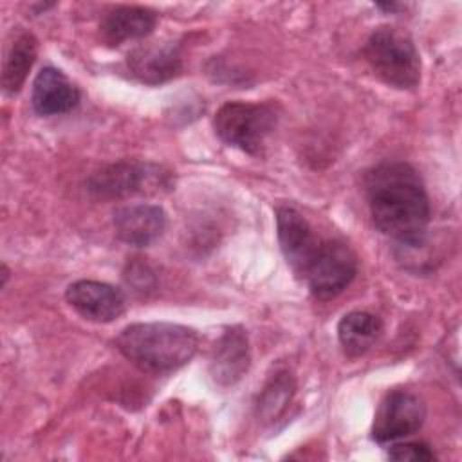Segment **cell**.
<instances>
[{
    "instance_id": "9",
    "label": "cell",
    "mask_w": 462,
    "mask_h": 462,
    "mask_svg": "<svg viewBox=\"0 0 462 462\" xmlns=\"http://www.w3.org/2000/svg\"><path fill=\"white\" fill-rule=\"evenodd\" d=\"M65 300L79 316L94 323H110L126 309L123 292L97 280H78L70 283L65 291Z\"/></svg>"
},
{
    "instance_id": "18",
    "label": "cell",
    "mask_w": 462,
    "mask_h": 462,
    "mask_svg": "<svg viewBox=\"0 0 462 462\" xmlns=\"http://www.w3.org/2000/svg\"><path fill=\"white\" fill-rule=\"evenodd\" d=\"M388 457L392 460H411V462H428L435 458L433 449L426 442H397L390 446Z\"/></svg>"
},
{
    "instance_id": "5",
    "label": "cell",
    "mask_w": 462,
    "mask_h": 462,
    "mask_svg": "<svg viewBox=\"0 0 462 462\" xmlns=\"http://www.w3.org/2000/svg\"><path fill=\"white\" fill-rule=\"evenodd\" d=\"M171 171L143 161H119L94 171L87 188L99 199H126L134 195H155L171 189Z\"/></svg>"
},
{
    "instance_id": "6",
    "label": "cell",
    "mask_w": 462,
    "mask_h": 462,
    "mask_svg": "<svg viewBox=\"0 0 462 462\" xmlns=\"http://www.w3.org/2000/svg\"><path fill=\"white\" fill-rule=\"evenodd\" d=\"M357 258L354 251L341 240H321L314 258L310 260L303 280L318 300H332L341 294L356 278Z\"/></svg>"
},
{
    "instance_id": "15",
    "label": "cell",
    "mask_w": 462,
    "mask_h": 462,
    "mask_svg": "<svg viewBox=\"0 0 462 462\" xmlns=\"http://www.w3.org/2000/svg\"><path fill=\"white\" fill-rule=\"evenodd\" d=\"M383 332V321L370 312L352 310L337 325V339L348 357H359L368 352Z\"/></svg>"
},
{
    "instance_id": "1",
    "label": "cell",
    "mask_w": 462,
    "mask_h": 462,
    "mask_svg": "<svg viewBox=\"0 0 462 462\" xmlns=\"http://www.w3.org/2000/svg\"><path fill=\"white\" fill-rule=\"evenodd\" d=\"M374 226L386 236L419 245L430 224V199L417 170L402 161H384L365 177Z\"/></svg>"
},
{
    "instance_id": "3",
    "label": "cell",
    "mask_w": 462,
    "mask_h": 462,
    "mask_svg": "<svg viewBox=\"0 0 462 462\" xmlns=\"http://www.w3.org/2000/svg\"><path fill=\"white\" fill-rule=\"evenodd\" d=\"M363 54L386 85L410 90L420 81V58L411 36L399 27L381 25L366 40Z\"/></svg>"
},
{
    "instance_id": "11",
    "label": "cell",
    "mask_w": 462,
    "mask_h": 462,
    "mask_svg": "<svg viewBox=\"0 0 462 462\" xmlns=\"http://www.w3.org/2000/svg\"><path fill=\"white\" fill-rule=\"evenodd\" d=\"M128 70L146 85H159L182 70V58L175 43H153L134 49L126 58Z\"/></svg>"
},
{
    "instance_id": "19",
    "label": "cell",
    "mask_w": 462,
    "mask_h": 462,
    "mask_svg": "<svg viewBox=\"0 0 462 462\" xmlns=\"http://www.w3.org/2000/svg\"><path fill=\"white\" fill-rule=\"evenodd\" d=\"M7 278H9V271H7V265L4 263V265H2V287H5Z\"/></svg>"
},
{
    "instance_id": "14",
    "label": "cell",
    "mask_w": 462,
    "mask_h": 462,
    "mask_svg": "<svg viewBox=\"0 0 462 462\" xmlns=\"http://www.w3.org/2000/svg\"><path fill=\"white\" fill-rule=\"evenodd\" d=\"M157 25V14L152 9L139 5H121L105 14L99 25L101 40L117 47L128 40L148 36Z\"/></svg>"
},
{
    "instance_id": "7",
    "label": "cell",
    "mask_w": 462,
    "mask_h": 462,
    "mask_svg": "<svg viewBox=\"0 0 462 462\" xmlns=\"http://www.w3.org/2000/svg\"><path fill=\"white\" fill-rule=\"evenodd\" d=\"M426 419L422 399L408 390L388 392L374 417L372 439L379 444L395 442L417 433Z\"/></svg>"
},
{
    "instance_id": "8",
    "label": "cell",
    "mask_w": 462,
    "mask_h": 462,
    "mask_svg": "<svg viewBox=\"0 0 462 462\" xmlns=\"http://www.w3.org/2000/svg\"><path fill=\"white\" fill-rule=\"evenodd\" d=\"M276 233L287 263L294 274L303 278L321 240L316 236L307 218L291 206L276 208Z\"/></svg>"
},
{
    "instance_id": "16",
    "label": "cell",
    "mask_w": 462,
    "mask_h": 462,
    "mask_svg": "<svg viewBox=\"0 0 462 462\" xmlns=\"http://www.w3.org/2000/svg\"><path fill=\"white\" fill-rule=\"evenodd\" d=\"M36 51H38V42L31 32L20 31L14 36L5 54L4 69H2V87L5 94L13 96L20 92L36 60Z\"/></svg>"
},
{
    "instance_id": "2",
    "label": "cell",
    "mask_w": 462,
    "mask_h": 462,
    "mask_svg": "<svg viewBox=\"0 0 462 462\" xmlns=\"http://www.w3.org/2000/svg\"><path fill=\"white\" fill-rule=\"evenodd\" d=\"M116 346L137 368L166 374L193 359L199 336L193 328L170 321L132 323L117 334Z\"/></svg>"
},
{
    "instance_id": "10",
    "label": "cell",
    "mask_w": 462,
    "mask_h": 462,
    "mask_svg": "<svg viewBox=\"0 0 462 462\" xmlns=\"http://www.w3.org/2000/svg\"><path fill=\"white\" fill-rule=\"evenodd\" d=\"M116 235L128 245L146 247L166 229V213L155 204H126L114 211Z\"/></svg>"
},
{
    "instance_id": "4",
    "label": "cell",
    "mask_w": 462,
    "mask_h": 462,
    "mask_svg": "<svg viewBox=\"0 0 462 462\" xmlns=\"http://www.w3.org/2000/svg\"><path fill=\"white\" fill-rule=\"evenodd\" d=\"M278 123L276 108L271 103H224L215 117V134L229 146H235L249 155H260L267 137Z\"/></svg>"
},
{
    "instance_id": "17",
    "label": "cell",
    "mask_w": 462,
    "mask_h": 462,
    "mask_svg": "<svg viewBox=\"0 0 462 462\" xmlns=\"http://www.w3.org/2000/svg\"><path fill=\"white\" fill-rule=\"evenodd\" d=\"M294 395V379L289 372H278L263 386L256 401V415L262 422L276 420Z\"/></svg>"
},
{
    "instance_id": "13",
    "label": "cell",
    "mask_w": 462,
    "mask_h": 462,
    "mask_svg": "<svg viewBox=\"0 0 462 462\" xmlns=\"http://www.w3.org/2000/svg\"><path fill=\"white\" fill-rule=\"evenodd\" d=\"M251 354L247 336L240 327L227 328L215 343L209 372L215 383L222 386L235 384L249 368Z\"/></svg>"
},
{
    "instance_id": "12",
    "label": "cell",
    "mask_w": 462,
    "mask_h": 462,
    "mask_svg": "<svg viewBox=\"0 0 462 462\" xmlns=\"http://www.w3.org/2000/svg\"><path fill=\"white\" fill-rule=\"evenodd\" d=\"M31 101L40 116H58L76 108L79 90L61 70L43 67L32 81Z\"/></svg>"
}]
</instances>
